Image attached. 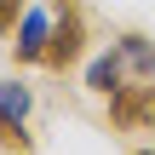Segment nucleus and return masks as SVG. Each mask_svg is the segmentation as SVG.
Here are the masks:
<instances>
[{
	"instance_id": "nucleus-1",
	"label": "nucleus",
	"mask_w": 155,
	"mask_h": 155,
	"mask_svg": "<svg viewBox=\"0 0 155 155\" xmlns=\"http://www.w3.org/2000/svg\"><path fill=\"white\" fill-rule=\"evenodd\" d=\"M86 52V17L75 0H52V40H46V69H75Z\"/></svg>"
},
{
	"instance_id": "nucleus-2",
	"label": "nucleus",
	"mask_w": 155,
	"mask_h": 155,
	"mask_svg": "<svg viewBox=\"0 0 155 155\" xmlns=\"http://www.w3.org/2000/svg\"><path fill=\"white\" fill-rule=\"evenodd\" d=\"M109 121H115V132H155V75L109 92Z\"/></svg>"
},
{
	"instance_id": "nucleus-3",
	"label": "nucleus",
	"mask_w": 155,
	"mask_h": 155,
	"mask_svg": "<svg viewBox=\"0 0 155 155\" xmlns=\"http://www.w3.org/2000/svg\"><path fill=\"white\" fill-rule=\"evenodd\" d=\"M29 109H35L29 86H23V81H0V144H6V150H17V155L29 150V132H23Z\"/></svg>"
},
{
	"instance_id": "nucleus-4",
	"label": "nucleus",
	"mask_w": 155,
	"mask_h": 155,
	"mask_svg": "<svg viewBox=\"0 0 155 155\" xmlns=\"http://www.w3.org/2000/svg\"><path fill=\"white\" fill-rule=\"evenodd\" d=\"M46 40H52V17L23 12L17 17V63H46Z\"/></svg>"
},
{
	"instance_id": "nucleus-5",
	"label": "nucleus",
	"mask_w": 155,
	"mask_h": 155,
	"mask_svg": "<svg viewBox=\"0 0 155 155\" xmlns=\"http://www.w3.org/2000/svg\"><path fill=\"white\" fill-rule=\"evenodd\" d=\"M121 75H127V58H121V46H115V52H104V58L86 63V92L109 98V92H121Z\"/></svg>"
},
{
	"instance_id": "nucleus-6",
	"label": "nucleus",
	"mask_w": 155,
	"mask_h": 155,
	"mask_svg": "<svg viewBox=\"0 0 155 155\" xmlns=\"http://www.w3.org/2000/svg\"><path fill=\"white\" fill-rule=\"evenodd\" d=\"M121 58L138 75H155V40H144V35H121Z\"/></svg>"
},
{
	"instance_id": "nucleus-7",
	"label": "nucleus",
	"mask_w": 155,
	"mask_h": 155,
	"mask_svg": "<svg viewBox=\"0 0 155 155\" xmlns=\"http://www.w3.org/2000/svg\"><path fill=\"white\" fill-rule=\"evenodd\" d=\"M23 12H29V6H23V0H0V35H12V29H17V17H23Z\"/></svg>"
},
{
	"instance_id": "nucleus-8",
	"label": "nucleus",
	"mask_w": 155,
	"mask_h": 155,
	"mask_svg": "<svg viewBox=\"0 0 155 155\" xmlns=\"http://www.w3.org/2000/svg\"><path fill=\"white\" fill-rule=\"evenodd\" d=\"M132 155H155V150H132Z\"/></svg>"
}]
</instances>
